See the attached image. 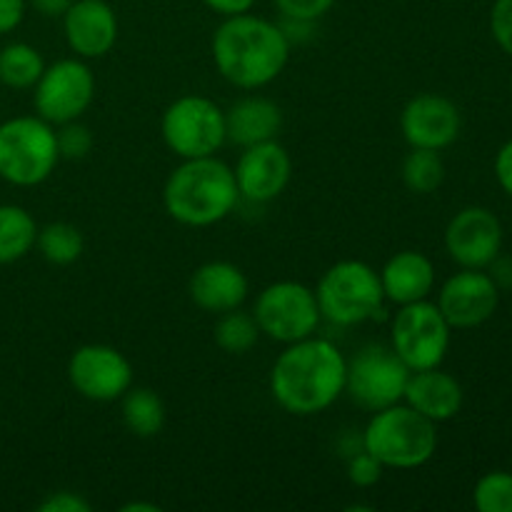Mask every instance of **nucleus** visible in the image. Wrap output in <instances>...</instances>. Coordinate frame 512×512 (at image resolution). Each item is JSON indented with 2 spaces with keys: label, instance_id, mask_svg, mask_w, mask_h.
Listing matches in <instances>:
<instances>
[{
  "label": "nucleus",
  "instance_id": "13",
  "mask_svg": "<svg viewBox=\"0 0 512 512\" xmlns=\"http://www.w3.org/2000/svg\"><path fill=\"white\" fill-rule=\"evenodd\" d=\"M445 250L460 268L485 270L503 250V225L498 215L480 205H470L445 228Z\"/></svg>",
  "mask_w": 512,
  "mask_h": 512
},
{
  "label": "nucleus",
  "instance_id": "33",
  "mask_svg": "<svg viewBox=\"0 0 512 512\" xmlns=\"http://www.w3.org/2000/svg\"><path fill=\"white\" fill-rule=\"evenodd\" d=\"M40 512H90V503L85 498H80L78 493H70V490H58V493H50L43 503L38 505Z\"/></svg>",
  "mask_w": 512,
  "mask_h": 512
},
{
  "label": "nucleus",
  "instance_id": "35",
  "mask_svg": "<svg viewBox=\"0 0 512 512\" xmlns=\"http://www.w3.org/2000/svg\"><path fill=\"white\" fill-rule=\"evenodd\" d=\"M495 178H498L500 188L512 195V140H508L495 155Z\"/></svg>",
  "mask_w": 512,
  "mask_h": 512
},
{
  "label": "nucleus",
  "instance_id": "12",
  "mask_svg": "<svg viewBox=\"0 0 512 512\" xmlns=\"http://www.w3.org/2000/svg\"><path fill=\"white\" fill-rule=\"evenodd\" d=\"M68 380L85 400L113 403L133 388V365L120 350L90 343L70 355Z\"/></svg>",
  "mask_w": 512,
  "mask_h": 512
},
{
  "label": "nucleus",
  "instance_id": "32",
  "mask_svg": "<svg viewBox=\"0 0 512 512\" xmlns=\"http://www.w3.org/2000/svg\"><path fill=\"white\" fill-rule=\"evenodd\" d=\"M490 33L495 43L512 55V0H495L490 10Z\"/></svg>",
  "mask_w": 512,
  "mask_h": 512
},
{
  "label": "nucleus",
  "instance_id": "29",
  "mask_svg": "<svg viewBox=\"0 0 512 512\" xmlns=\"http://www.w3.org/2000/svg\"><path fill=\"white\" fill-rule=\"evenodd\" d=\"M55 140H58L60 158L65 160H83L90 153V148H93V133L80 120H70V123L58 125Z\"/></svg>",
  "mask_w": 512,
  "mask_h": 512
},
{
  "label": "nucleus",
  "instance_id": "14",
  "mask_svg": "<svg viewBox=\"0 0 512 512\" xmlns=\"http://www.w3.org/2000/svg\"><path fill=\"white\" fill-rule=\"evenodd\" d=\"M500 303V288L490 273L463 268L445 280L438 293V308L450 328L470 330L488 323Z\"/></svg>",
  "mask_w": 512,
  "mask_h": 512
},
{
  "label": "nucleus",
  "instance_id": "15",
  "mask_svg": "<svg viewBox=\"0 0 512 512\" xmlns=\"http://www.w3.org/2000/svg\"><path fill=\"white\" fill-rule=\"evenodd\" d=\"M233 173L240 198L250 203H270L288 188L293 160L278 140H268V143L243 148Z\"/></svg>",
  "mask_w": 512,
  "mask_h": 512
},
{
  "label": "nucleus",
  "instance_id": "36",
  "mask_svg": "<svg viewBox=\"0 0 512 512\" xmlns=\"http://www.w3.org/2000/svg\"><path fill=\"white\" fill-rule=\"evenodd\" d=\"M213 13L223 15V18H230V15L250 13L255 5V0H203Z\"/></svg>",
  "mask_w": 512,
  "mask_h": 512
},
{
  "label": "nucleus",
  "instance_id": "27",
  "mask_svg": "<svg viewBox=\"0 0 512 512\" xmlns=\"http://www.w3.org/2000/svg\"><path fill=\"white\" fill-rule=\"evenodd\" d=\"M35 245L50 265H73L85 248L83 233L70 223H50L38 228Z\"/></svg>",
  "mask_w": 512,
  "mask_h": 512
},
{
  "label": "nucleus",
  "instance_id": "3",
  "mask_svg": "<svg viewBox=\"0 0 512 512\" xmlns=\"http://www.w3.org/2000/svg\"><path fill=\"white\" fill-rule=\"evenodd\" d=\"M240 193L230 165L208 158H188L168 175L163 188L165 213L188 228H210L228 218Z\"/></svg>",
  "mask_w": 512,
  "mask_h": 512
},
{
  "label": "nucleus",
  "instance_id": "9",
  "mask_svg": "<svg viewBox=\"0 0 512 512\" xmlns=\"http://www.w3.org/2000/svg\"><path fill=\"white\" fill-rule=\"evenodd\" d=\"M253 315L260 333L285 345L315 335L323 318L315 290L295 280H278L260 290Z\"/></svg>",
  "mask_w": 512,
  "mask_h": 512
},
{
  "label": "nucleus",
  "instance_id": "20",
  "mask_svg": "<svg viewBox=\"0 0 512 512\" xmlns=\"http://www.w3.org/2000/svg\"><path fill=\"white\" fill-rule=\"evenodd\" d=\"M283 128V110L275 100L248 95L225 110V143L250 148L278 138Z\"/></svg>",
  "mask_w": 512,
  "mask_h": 512
},
{
  "label": "nucleus",
  "instance_id": "4",
  "mask_svg": "<svg viewBox=\"0 0 512 512\" xmlns=\"http://www.w3.org/2000/svg\"><path fill=\"white\" fill-rule=\"evenodd\" d=\"M363 450H368L383 468L413 470L435 455L438 430L433 420L408 403H395L373 413L363 433Z\"/></svg>",
  "mask_w": 512,
  "mask_h": 512
},
{
  "label": "nucleus",
  "instance_id": "17",
  "mask_svg": "<svg viewBox=\"0 0 512 512\" xmlns=\"http://www.w3.org/2000/svg\"><path fill=\"white\" fill-rule=\"evenodd\" d=\"M63 30L78 58H103L118 40V15L105 0H73L63 15Z\"/></svg>",
  "mask_w": 512,
  "mask_h": 512
},
{
  "label": "nucleus",
  "instance_id": "16",
  "mask_svg": "<svg viewBox=\"0 0 512 512\" xmlns=\"http://www.w3.org/2000/svg\"><path fill=\"white\" fill-rule=\"evenodd\" d=\"M400 128H403V138L408 140L410 148L443 150L458 140L463 120H460V110L453 100L435 93H423L408 100L403 115H400Z\"/></svg>",
  "mask_w": 512,
  "mask_h": 512
},
{
  "label": "nucleus",
  "instance_id": "19",
  "mask_svg": "<svg viewBox=\"0 0 512 512\" xmlns=\"http://www.w3.org/2000/svg\"><path fill=\"white\" fill-rule=\"evenodd\" d=\"M403 400L438 425L445 420H453L460 413L465 393L463 385L450 373L440 368H425L410 373Z\"/></svg>",
  "mask_w": 512,
  "mask_h": 512
},
{
  "label": "nucleus",
  "instance_id": "22",
  "mask_svg": "<svg viewBox=\"0 0 512 512\" xmlns=\"http://www.w3.org/2000/svg\"><path fill=\"white\" fill-rule=\"evenodd\" d=\"M38 240L35 218L20 205H0V265L23 260Z\"/></svg>",
  "mask_w": 512,
  "mask_h": 512
},
{
  "label": "nucleus",
  "instance_id": "39",
  "mask_svg": "<svg viewBox=\"0 0 512 512\" xmlns=\"http://www.w3.org/2000/svg\"><path fill=\"white\" fill-rule=\"evenodd\" d=\"M123 512H160V505H155V503H128V505H123Z\"/></svg>",
  "mask_w": 512,
  "mask_h": 512
},
{
  "label": "nucleus",
  "instance_id": "30",
  "mask_svg": "<svg viewBox=\"0 0 512 512\" xmlns=\"http://www.w3.org/2000/svg\"><path fill=\"white\" fill-rule=\"evenodd\" d=\"M278 13L288 20H303V23H315L330 13L335 0H273Z\"/></svg>",
  "mask_w": 512,
  "mask_h": 512
},
{
  "label": "nucleus",
  "instance_id": "23",
  "mask_svg": "<svg viewBox=\"0 0 512 512\" xmlns=\"http://www.w3.org/2000/svg\"><path fill=\"white\" fill-rule=\"evenodd\" d=\"M123 423L135 438H155L165 425V405L150 388H128L123 395Z\"/></svg>",
  "mask_w": 512,
  "mask_h": 512
},
{
  "label": "nucleus",
  "instance_id": "24",
  "mask_svg": "<svg viewBox=\"0 0 512 512\" xmlns=\"http://www.w3.org/2000/svg\"><path fill=\"white\" fill-rule=\"evenodd\" d=\"M45 70L43 55L28 43H8L0 48V83L13 90H28Z\"/></svg>",
  "mask_w": 512,
  "mask_h": 512
},
{
  "label": "nucleus",
  "instance_id": "26",
  "mask_svg": "<svg viewBox=\"0 0 512 512\" xmlns=\"http://www.w3.org/2000/svg\"><path fill=\"white\" fill-rule=\"evenodd\" d=\"M260 335L263 333H260L255 315L240 308L220 313L218 325H215V343L230 355H245L248 350H253Z\"/></svg>",
  "mask_w": 512,
  "mask_h": 512
},
{
  "label": "nucleus",
  "instance_id": "8",
  "mask_svg": "<svg viewBox=\"0 0 512 512\" xmlns=\"http://www.w3.org/2000/svg\"><path fill=\"white\" fill-rule=\"evenodd\" d=\"M160 133L178 158H208L225 145V110L203 95H183L165 108Z\"/></svg>",
  "mask_w": 512,
  "mask_h": 512
},
{
  "label": "nucleus",
  "instance_id": "38",
  "mask_svg": "<svg viewBox=\"0 0 512 512\" xmlns=\"http://www.w3.org/2000/svg\"><path fill=\"white\" fill-rule=\"evenodd\" d=\"M28 5L43 18H63L73 0H28Z\"/></svg>",
  "mask_w": 512,
  "mask_h": 512
},
{
  "label": "nucleus",
  "instance_id": "21",
  "mask_svg": "<svg viewBox=\"0 0 512 512\" xmlns=\"http://www.w3.org/2000/svg\"><path fill=\"white\" fill-rule=\"evenodd\" d=\"M380 283H383L385 300L395 305L428 300V295L435 288V265L425 253L403 250L383 265Z\"/></svg>",
  "mask_w": 512,
  "mask_h": 512
},
{
  "label": "nucleus",
  "instance_id": "7",
  "mask_svg": "<svg viewBox=\"0 0 512 512\" xmlns=\"http://www.w3.org/2000/svg\"><path fill=\"white\" fill-rule=\"evenodd\" d=\"M413 370L400 360L390 345H363L345 370V393L363 410L378 413L395 403H403L405 385Z\"/></svg>",
  "mask_w": 512,
  "mask_h": 512
},
{
  "label": "nucleus",
  "instance_id": "2",
  "mask_svg": "<svg viewBox=\"0 0 512 512\" xmlns=\"http://www.w3.org/2000/svg\"><path fill=\"white\" fill-rule=\"evenodd\" d=\"M213 60L230 85L258 90L285 70L290 40L278 23L250 13L230 15L213 33Z\"/></svg>",
  "mask_w": 512,
  "mask_h": 512
},
{
  "label": "nucleus",
  "instance_id": "11",
  "mask_svg": "<svg viewBox=\"0 0 512 512\" xmlns=\"http://www.w3.org/2000/svg\"><path fill=\"white\" fill-rule=\"evenodd\" d=\"M35 113L50 125L80 120L95 98V75L83 60L63 58L45 65L43 75L33 85Z\"/></svg>",
  "mask_w": 512,
  "mask_h": 512
},
{
  "label": "nucleus",
  "instance_id": "25",
  "mask_svg": "<svg viewBox=\"0 0 512 512\" xmlns=\"http://www.w3.org/2000/svg\"><path fill=\"white\" fill-rule=\"evenodd\" d=\"M445 163L440 150L413 148L403 160V183L410 193L428 195L443 185Z\"/></svg>",
  "mask_w": 512,
  "mask_h": 512
},
{
  "label": "nucleus",
  "instance_id": "10",
  "mask_svg": "<svg viewBox=\"0 0 512 512\" xmlns=\"http://www.w3.org/2000/svg\"><path fill=\"white\" fill-rule=\"evenodd\" d=\"M450 325L428 300L400 305L390 325V348L410 370L440 368L450 348Z\"/></svg>",
  "mask_w": 512,
  "mask_h": 512
},
{
  "label": "nucleus",
  "instance_id": "34",
  "mask_svg": "<svg viewBox=\"0 0 512 512\" xmlns=\"http://www.w3.org/2000/svg\"><path fill=\"white\" fill-rule=\"evenodd\" d=\"M28 0H0V35L13 33L25 18Z\"/></svg>",
  "mask_w": 512,
  "mask_h": 512
},
{
  "label": "nucleus",
  "instance_id": "5",
  "mask_svg": "<svg viewBox=\"0 0 512 512\" xmlns=\"http://www.w3.org/2000/svg\"><path fill=\"white\" fill-rule=\"evenodd\" d=\"M60 163L55 128L40 115H18L0 123V178L15 188H35Z\"/></svg>",
  "mask_w": 512,
  "mask_h": 512
},
{
  "label": "nucleus",
  "instance_id": "6",
  "mask_svg": "<svg viewBox=\"0 0 512 512\" xmlns=\"http://www.w3.org/2000/svg\"><path fill=\"white\" fill-rule=\"evenodd\" d=\"M320 315L335 325H360L375 318L385 305L380 273L363 260H340L330 265L315 288Z\"/></svg>",
  "mask_w": 512,
  "mask_h": 512
},
{
  "label": "nucleus",
  "instance_id": "37",
  "mask_svg": "<svg viewBox=\"0 0 512 512\" xmlns=\"http://www.w3.org/2000/svg\"><path fill=\"white\" fill-rule=\"evenodd\" d=\"M490 268V278L495 280V285H498L500 290H512V258L510 255H505V258H495L493 263L488 265Z\"/></svg>",
  "mask_w": 512,
  "mask_h": 512
},
{
  "label": "nucleus",
  "instance_id": "31",
  "mask_svg": "<svg viewBox=\"0 0 512 512\" xmlns=\"http://www.w3.org/2000/svg\"><path fill=\"white\" fill-rule=\"evenodd\" d=\"M383 470V465L368 450H360V453L350 455L348 460V480L358 488H370V485L378 483L383 478Z\"/></svg>",
  "mask_w": 512,
  "mask_h": 512
},
{
  "label": "nucleus",
  "instance_id": "28",
  "mask_svg": "<svg viewBox=\"0 0 512 512\" xmlns=\"http://www.w3.org/2000/svg\"><path fill=\"white\" fill-rule=\"evenodd\" d=\"M473 503L480 512H512V475L493 470L475 483Z\"/></svg>",
  "mask_w": 512,
  "mask_h": 512
},
{
  "label": "nucleus",
  "instance_id": "18",
  "mask_svg": "<svg viewBox=\"0 0 512 512\" xmlns=\"http://www.w3.org/2000/svg\"><path fill=\"white\" fill-rule=\"evenodd\" d=\"M188 293L205 313H228V310L240 308L248 298V278L235 263L210 260L195 270Z\"/></svg>",
  "mask_w": 512,
  "mask_h": 512
},
{
  "label": "nucleus",
  "instance_id": "1",
  "mask_svg": "<svg viewBox=\"0 0 512 512\" xmlns=\"http://www.w3.org/2000/svg\"><path fill=\"white\" fill-rule=\"evenodd\" d=\"M345 370V355L330 340L310 335L288 343L278 355L270 370V393L290 415H318L345 393Z\"/></svg>",
  "mask_w": 512,
  "mask_h": 512
}]
</instances>
